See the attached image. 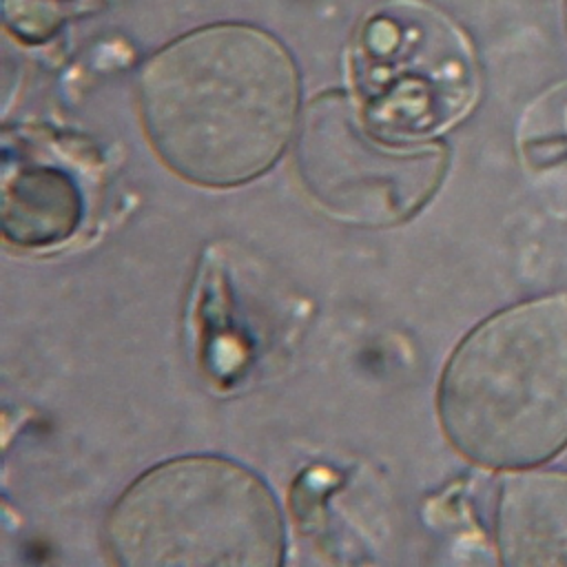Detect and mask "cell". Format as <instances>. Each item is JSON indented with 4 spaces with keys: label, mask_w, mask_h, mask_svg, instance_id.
Masks as SVG:
<instances>
[{
    "label": "cell",
    "mask_w": 567,
    "mask_h": 567,
    "mask_svg": "<svg viewBox=\"0 0 567 567\" xmlns=\"http://www.w3.org/2000/svg\"><path fill=\"white\" fill-rule=\"evenodd\" d=\"M80 217L82 195L66 173L51 166H27L4 179L2 226L16 246L58 244L75 230Z\"/></svg>",
    "instance_id": "5b68a950"
},
{
    "label": "cell",
    "mask_w": 567,
    "mask_h": 567,
    "mask_svg": "<svg viewBox=\"0 0 567 567\" xmlns=\"http://www.w3.org/2000/svg\"><path fill=\"white\" fill-rule=\"evenodd\" d=\"M496 547L505 565H567V470H512L498 489Z\"/></svg>",
    "instance_id": "277c9868"
},
{
    "label": "cell",
    "mask_w": 567,
    "mask_h": 567,
    "mask_svg": "<svg viewBox=\"0 0 567 567\" xmlns=\"http://www.w3.org/2000/svg\"><path fill=\"white\" fill-rule=\"evenodd\" d=\"M565 16H567V0H565Z\"/></svg>",
    "instance_id": "8992f818"
},
{
    "label": "cell",
    "mask_w": 567,
    "mask_h": 567,
    "mask_svg": "<svg viewBox=\"0 0 567 567\" xmlns=\"http://www.w3.org/2000/svg\"><path fill=\"white\" fill-rule=\"evenodd\" d=\"M115 563L279 565L284 523L270 489L239 463L182 456L151 467L106 518Z\"/></svg>",
    "instance_id": "3957f363"
},
{
    "label": "cell",
    "mask_w": 567,
    "mask_h": 567,
    "mask_svg": "<svg viewBox=\"0 0 567 567\" xmlns=\"http://www.w3.org/2000/svg\"><path fill=\"white\" fill-rule=\"evenodd\" d=\"M137 106L153 151L173 173L202 186H237L266 173L290 142L299 71L261 27L206 24L144 62Z\"/></svg>",
    "instance_id": "6da1fadb"
},
{
    "label": "cell",
    "mask_w": 567,
    "mask_h": 567,
    "mask_svg": "<svg viewBox=\"0 0 567 567\" xmlns=\"http://www.w3.org/2000/svg\"><path fill=\"white\" fill-rule=\"evenodd\" d=\"M450 443L494 470L534 467L567 447V295L520 301L481 321L439 385Z\"/></svg>",
    "instance_id": "7a4b0ae2"
}]
</instances>
